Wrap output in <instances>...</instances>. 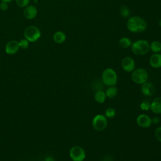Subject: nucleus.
I'll return each instance as SVG.
<instances>
[{
	"label": "nucleus",
	"instance_id": "9b49d317",
	"mask_svg": "<svg viewBox=\"0 0 161 161\" xmlns=\"http://www.w3.org/2000/svg\"><path fill=\"white\" fill-rule=\"evenodd\" d=\"M141 91L144 96H151L155 92V87L152 82L147 81L142 84Z\"/></svg>",
	"mask_w": 161,
	"mask_h": 161
},
{
	"label": "nucleus",
	"instance_id": "ddd939ff",
	"mask_svg": "<svg viewBox=\"0 0 161 161\" xmlns=\"http://www.w3.org/2000/svg\"><path fill=\"white\" fill-rule=\"evenodd\" d=\"M149 64L150 66L155 69L161 67V53H156L153 54L149 59Z\"/></svg>",
	"mask_w": 161,
	"mask_h": 161
},
{
	"label": "nucleus",
	"instance_id": "423d86ee",
	"mask_svg": "<svg viewBox=\"0 0 161 161\" xmlns=\"http://www.w3.org/2000/svg\"><path fill=\"white\" fill-rule=\"evenodd\" d=\"M92 125L94 130L103 131L108 126V118L103 114H97L92 120Z\"/></svg>",
	"mask_w": 161,
	"mask_h": 161
},
{
	"label": "nucleus",
	"instance_id": "7c9ffc66",
	"mask_svg": "<svg viewBox=\"0 0 161 161\" xmlns=\"http://www.w3.org/2000/svg\"><path fill=\"white\" fill-rule=\"evenodd\" d=\"M104 161H111V160L110 158H106V159H104Z\"/></svg>",
	"mask_w": 161,
	"mask_h": 161
},
{
	"label": "nucleus",
	"instance_id": "c85d7f7f",
	"mask_svg": "<svg viewBox=\"0 0 161 161\" xmlns=\"http://www.w3.org/2000/svg\"><path fill=\"white\" fill-rule=\"evenodd\" d=\"M1 1H3V2H6V3H9V2H11V1H13V0H1Z\"/></svg>",
	"mask_w": 161,
	"mask_h": 161
},
{
	"label": "nucleus",
	"instance_id": "c756f323",
	"mask_svg": "<svg viewBox=\"0 0 161 161\" xmlns=\"http://www.w3.org/2000/svg\"><path fill=\"white\" fill-rule=\"evenodd\" d=\"M158 25L160 27H161V19L158 20Z\"/></svg>",
	"mask_w": 161,
	"mask_h": 161
},
{
	"label": "nucleus",
	"instance_id": "6ab92c4d",
	"mask_svg": "<svg viewBox=\"0 0 161 161\" xmlns=\"http://www.w3.org/2000/svg\"><path fill=\"white\" fill-rule=\"evenodd\" d=\"M150 50L155 53H159L161 52V43L157 40L153 41L150 44Z\"/></svg>",
	"mask_w": 161,
	"mask_h": 161
},
{
	"label": "nucleus",
	"instance_id": "4be33fe9",
	"mask_svg": "<svg viewBox=\"0 0 161 161\" xmlns=\"http://www.w3.org/2000/svg\"><path fill=\"white\" fill-rule=\"evenodd\" d=\"M140 108L143 111H148L150 109V103L148 101L144 100L140 103Z\"/></svg>",
	"mask_w": 161,
	"mask_h": 161
},
{
	"label": "nucleus",
	"instance_id": "f257e3e1",
	"mask_svg": "<svg viewBox=\"0 0 161 161\" xmlns=\"http://www.w3.org/2000/svg\"><path fill=\"white\" fill-rule=\"evenodd\" d=\"M126 28L131 33H142L146 30L147 23L143 18L138 16H130L126 21Z\"/></svg>",
	"mask_w": 161,
	"mask_h": 161
},
{
	"label": "nucleus",
	"instance_id": "a878e982",
	"mask_svg": "<svg viewBox=\"0 0 161 161\" xmlns=\"http://www.w3.org/2000/svg\"><path fill=\"white\" fill-rule=\"evenodd\" d=\"M0 9L2 11H6L8 9V3L1 1V3H0Z\"/></svg>",
	"mask_w": 161,
	"mask_h": 161
},
{
	"label": "nucleus",
	"instance_id": "9d476101",
	"mask_svg": "<svg viewBox=\"0 0 161 161\" xmlns=\"http://www.w3.org/2000/svg\"><path fill=\"white\" fill-rule=\"evenodd\" d=\"M19 43L18 42L14 40L9 41L5 46V51L6 53L9 55L15 54L19 50Z\"/></svg>",
	"mask_w": 161,
	"mask_h": 161
},
{
	"label": "nucleus",
	"instance_id": "f3484780",
	"mask_svg": "<svg viewBox=\"0 0 161 161\" xmlns=\"http://www.w3.org/2000/svg\"><path fill=\"white\" fill-rule=\"evenodd\" d=\"M119 45L120 47L123 48H128L129 47H131V45L132 44V42L130 38L126 36L121 37L119 40Z\"/></svg>",
	"mask_w": 161,
	"mask_h": 161
},
{
	"label": "nucleus",
	"instance_id": "412c9836",
	"mask_svg": "<svg viewBox=\"0 0 161 161\" xmlns=\"http://www.w3.org/2000/svg\"><path fill=\"white\" fill-rule=\"evenodd\" d=\"M105 116L107 118H113L116 115V111L113 108H108L105 111Z\"/></svg>",
	"mask_w": 161,
	"mask_h": 161
},
{
	"label": "nucleus",
	"instance_id": "dca6fc26",
	"mask_svg": "<svg viewBox=\"0 0 161 161\" xmlns=\"http://www.w3.org/2000/svg\"><path fill=\"white\" fill-rule=\"evenodd\" d=\"M106 97H107L106 96L105 92L102 90H98L94 94V99L97 103L99 104L103 103L105 101Z\"/></svg>",
	"mask_w": 161,
	"mask_h": 161
},
{
	"label": "nucleus",
	"instance_id": "0eeeda50",
	"mask_svg": "<svg viewBox=\"0 0 161 161\" xmlns=\"http://www.w3.org/2000/svg\"><path fill=\"white\" fill-rule=\"evenodd\" d=\"M69 155L73 161H83L86 158L85 150L80 146H74L69 151Z\"/></svg>",
	"mask_w": 161,
	"mask_h": 161
},
{
	"label": "nucleus",
	"instance_id": "1a4fd4ad",
	"mask_svg": "<svg viewBox=\"0 0 161 161\" xmlns=\"http://www.w3.org/2000/svg\"><path fill=\"white\" fill-rule=\"evenodd\" d=\"M136 121L139 126L143 128H149L152 124V118L145 114H141L138 115L136 118Z\"/></svg>",
	"mask_w": 161,
	"mask_h": 161
},
{
	"label": "nucleus",
	"instance_id": "2f4dec72",
	"mask_svg": "<svg viewBox=\"0 0 161 161\" xmlns=\"http://www.w3.org/2000/svg\"><path fill=\"white\" fill-rule=\"evenodd\" d=\"M19 161H20V160H19Z\"/></svg>",
	"mask_w": 161,
	"mask_h": 161
},
{
	"label": "nucleus",
	"instance_id": "393cba45",
	"mask_svg": "<svg viewBox=\"0 0 161 161\" xmlns=\"http://www.w3.org/2000/svg\"><path fill=\"white\" fill-rule=\"evenodd\" d=\"M155 136L157 140L161 142V126L158 127L155 131Z\"/></svg>",
	"mask_w": 161,
	"mask_h": 161
},
{
	"label": "nucleus",
	"instance_id": "4468645a",
	"mask_svg": "<svg viewBox=\"0 0 161 161\" xmlns=\"http://www.w3.org/2000/svg\"><path fill=\"white\" fill-rule=\"evenodd\" d=\"M150 110L155 114H161V96L155 98L150 103Z\"/></svg>",
	"mask_w": 161,
	"mask_h": 161
},
{
	"label": "nucleus",
	"instance_id": "5701e85b",
	"mask_svg": "<svg viewBox=\"0 0 161 161\" xmlns=\"http://www.w3.org/2000/svg\"><path fill=\"white\" fill-rule=\"evenodd\" d=\"M29 42H30L28 40H27L26 38L21 39L19 42H18L19 48H21L22 49L27 48L28 47V46H29Z\"/></svg>",
	"mask_w": 161,
	"mask_h": 161
},
{
	"label": "nucleus",
	"instance_id": "39448f33",
	"mask_svg": "<svg viewBox=\"0 0 161 161\" xmlns=\"http://www.w3.org/2000/svg\"><path fill=\"white\" fill-rule=\"evenodd\" d=\"M24 36L30 42H35L37 41L41 36V31L40 29L34 25L27 26L24 31Z\"/></svg>",
	"mask_w": 161,
	"mask_h": 161
},
{
	"label": "nucleus",
	"instance_id": "bb28decb",
	"mask_svg": "<svg viewBox=\"0 0 161 161\" xmlns=\"http://www.w3.org/2000/svg\"><path fill=\"white\" fill-rule=\"evenodd\" d=\"M160 118L158 116H154L152 118V122L153 124H158L160 122Z\"/></svg>",
	"mask_w": 161,
	"mask_h": 161
},
{
	"label": "nucleus",
	"instance_id": "a211bd4d",
	"mask_svg": "<svg viewBox=\"0 0 161 161\" xmlns=\"http://www.w3.org/2000/svg\"><path fill=\"white\" fill-rule=\"evenodd\" d=\"M118 93V89L115 86H108L105 91V94L107 97L113 98L116 96Z\"/></svg>",
	"mask_w": 161,
	"mask_h": 161
},
{
	"label": "nucleus",
	"instance_id": "aec40b11",
	"mask_svg": "<svg viewBox=\"0 0 161 161\" xmlns=\"http://www.w3.org/2000/svg\"><path fill=\"white\" fill-rule=\"evenodd\" d=\"M119 13L123 18H127L130 16V9L126 6H121L119 9Z\"/></svg>",
	"mask_w": 161,
	"mask_h": 161
},
{
	"label": "nucleus",
	"instance_id": "7ed1b4c3",
	"mask_svg": "<svg viewBox=\"0 0 161 161\" xmlns=\"http://www.w3.org/2000/svg\"><path fill=\"white\" fill-rule=\"evenodd\" d=\"M103 83L107 86H115L118 82L117 74L111 68H107L103 70L101 74Z\"/></svg>",
	"mask_w": 161,
	"mask_h": 161
},
{
	"label": "nucleus",
	"instance_id": "6e6552de",
	"mask_svg": "<svg viewBox=\"0 0 161 161\" xmlns=\"http://www.w3.org/2000/svg\"><path fill=\"white\" fill-rule=\"evenodd\" d=\"M121 67L126 72H131L135 69V60L130 56L125 57L121 60Z\"/></svg>",
	"mask_w": 161,
	"mask_h": 161
},
{
	"label": "nucleus",
	"instance_id": "b1692460",
	"mask_svg": "<svg viewBox=\"0 0 161 161\" xmlns=\"http://www.w3.org/2000/svg\"><path fill=\"white\" fill-rule=\"evenodd\" d=\"M30 0H16V5L19 8H25L29 4Z\"/></svg>",
	"mask_w": 161,
	"mask_h": 161
},
{
	"label": "nucleus",
	"instance_id": "f8f14e48",
	"mask_svg": "<svg viewBox=\"0 0 161 161\" xmlns=\"http://www.w3.org/2000/svg\"><path fill=\"white\" fill-rule=\"evenodd\" d=\"M37 14V8L33 5H28L23 10V15L28 19L35 18Z\"/></svg>",
	"mask_w": 161,
	"mask_h": 161
},
{
	"label": "nucleus",
	"instance_id": "cd10ccee",
	"mask_svg": "<svg viewBox=\"0 0 161 161\" xmlns=\"http://www.w3.org/2000/svg\"><path fill=\"white\" fill-rule=\"evenodd\" d=\"M45 161H55L54 158L52 157H48L46 159Z\"/></svg>",
	"mask_w": 161,
	"mask_h": 161
},
{
	"label": "nucleus",
	"instance_id": "f03ea898",
	"mask_svg": "<svg viewBox=\"0 0 161 161\" xmlns=\"http://www.w3.org/2000/svg\"><path fill=\"white\" fill-rule=\"evenodd\" d=\"M131 49L136 55H144L150 50V43L145 40H138L132 43Z\"/></svg>",
	"mask_w": 161,
	"mask_h": 161
},
{
	"label": "nucleus",
	"instance_id": "20e7f679",
	"mask_svg": "<svg viewBox=\"0 0 161 161\" xmlns=\"http://www.w3.org/2000/svg\"><path fill=\"white\" fill-rule=\"evenodd\" d=\"M131 78L135 84H142L148 80V74L146 69L138 68L132 72Z\"/></svg>",
	"mask_w": 161,
	"mask_h": 161
},
{
	"label": "nucleus",
	"instance_id": "2eb2a0df",
	"mask_svg": "<svg viewBox=\"0 0 161 161\" xmlns=\"http://www.w3.org/2000/svg\"><path fill=\"white\" fill-rule=\"evenodd\" d=\"M53 41L58 44L64 43L66 40V35L62 31H57L53 35Z\"/></svg>",
	"mask_w": 161,
	"mask_h": 161
}]
</instances>
